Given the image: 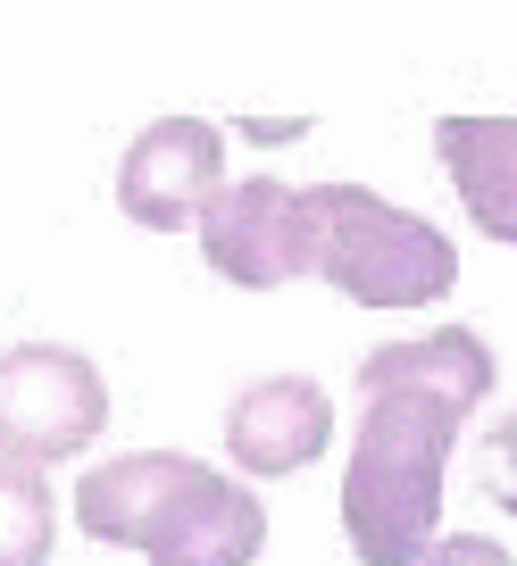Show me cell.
Listing matches in <instances>:
<instances>
[{
    "instance_id": "8",
    "label": "cell",
    "mask_w": 517,
    "mask_h": 566,
    "mask_svg": "<svg viewBox=\"0 0 517 566\" xmlns=\"http://www.w3.org/2000/svg\"><path fill=\"white\" fill-rule=\"evenodd\" d=\"M434 142H443V167L467 217L493 242H517V117H443Z\"/></svg>"
},
{
    "instance_id": "9",
    "label": "cell",
    "mask_w": 517,
    "mask_h": 566,
    "mask_svg": "<svg viewBox=\"0 0 517 566\" xmlns=\"http://www.w3.org/2000/svg\"><path fill=\"white\" fill-rule=\"evenodd\" d=\"M51 533H59L51 483L34 467L0 459V566H42L51 558Z\"/></svg>"
},
{
    "instance_id": "7",
    "label": "cell",
    "mask_w": 517,
    "mask_h": 566,
    "mask_svg": "<svg viewBox=\"0 0 517 566\" xmlns=\"http://www.w3.org/2000/svg\"><path fill=\"white\" fill-rule=\"evenodd\" d=\"M325 433H334V408L309 375H268L226 408V450L242 475H292L325 450Z\"/></svg>"
},
{
    "instance_id": "11",
    "label": "cell",
    "mask_w": 517,
    "mask_h": 566,
    "mask_svg": "<svg viewBox=\"0 0 517 566\" xmlns=\"http://www.w3.org/2000/svg\"><path fill=\"white\" fill-rule=\"evenodd\" d=\"M484 492H493L500 509H517V417L484 442Z\"/></svg>"
},
{
    "instance_id": "2",
    "label": "cell",
    "mask_w": 517,
    "mask_h": 566,
    "mask_svg": "<svg viewBox=\"0 0 517 566\" xmlns=\"http://www.w3.org/2000/svg\"><path fill=\"white\" fill-rule=\"evenodd\" d=\"M75 525L92 542L143 549L151 566H250L268 549V509L250 483H226L217 467L184 450H134L75 483Z\"/></svg>"
},
{
    "instance_id": "6",
    "label": "cell",
    "mask_w": 517,
    "mask_h": 566,
    "mask_svg": "<svg viewBox=\"0 0 517 566\" xmlns=\"http://www.w3.org/2000/svg\"><path fill=\"white\" fill-rule=\"evenodd\" d=\"M200 250L226 283L242 292H276V283L309 275V217H301V192L276 176H242L226 184L209 217H200Z\"/></svg>"
},
{
    "instance_id": "4",
    "label": "cell",
    "mask_w": 517,
    "mask_h": 566,
    "mask_svg": "<svg viewBox=\"0 0 517 566\" xmlns=\"http://www.w3.org/2000/svg\"><path fill=\"white\" fill-rule=\"evenodd\" d=\"M101 424H108V384L84 350H59V342L0 350V459L18 467L68 459Z\"/></svg>"
},
{
    "instance_id": "5",
    "label": "cell",
    "mask_w": 517,
    "mask_h": 566,
    "mask_svg": "<svg viewBox=\"0 0 517 566\" xmlns=\"http://www.w3.org/2000/svg\"><path fill=\"white\" fill-rule=\"evenodd\" d=\"M226 200V142L200 117H159L134 134L117 167V209L151 233H184Z\"/></svg>"
},
{
    "instance_id": "10",
    "label": "cell",
    "mask_w": 517,
    "mask_h": 566,
    "mask_svg": "<svg viewBox=\"0 0 517 566\" xmlns=\"http://www.w3.org/2000/svg\"><path fill=\"white\" fill-rule=\"evenodd\" d=\"M417 566H517L500 542H484V533H451V542H426L417 549Z\"/></svg>"
},
{
    "instance_id": "1",
    "label": "cell",
    "mask_w": 517,
    "mask_h": 566,
    "mask_svg": "<svg viewBox=\"0 0 517 566\" xmlns=\"http://www.w3.org/2000/svg\"><path fill=\"white\" fill-rule=\"evenodd\" d=\"M493 391V350L467 325L384 342L359 358V450L342 475V525L368 566H417L443 509V459Z\"/></svg>"
},
{
    "instance_id": "3",
    "label": "cell",
    "mask_w": 517,
    "mask_h": 566,
    "mask_svg": "<svg viewBox=\"0 0 517 566\" xmlns=\"http://www.w3.org/2000/svg\"><path fill=\"white\" fill-rule=\"evenodd\" d=\"M309 275L351 292L359 308H417L459 283V250L434 217L375 200L368 184H309Z\"/></svg>"
}]
</instances>
